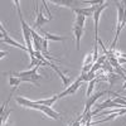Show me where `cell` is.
<instances>
[{
    "instance_id": "1",
    "label": "cell",
    "mask_w": 126,
    "mask_h": 126,
    "mask_svg": "<svg viewBox=\"0 0 126 126\" xmlns=\"http://www.w3.org/2000/svg\"><path fill=\"white\" fill-rule=\"evenodd\" d=\"M16 102L23 107H28V109H33V110H38L40 112H43L46 116L53 119V120H59V113L56 112L52 107L49 106H44V105H38L35 101H32L24 97H16Z\"/></svg>"
},
{
    "instance_id": "2",
    "label": "cell",
    "mask_w": 126,
    "mask_h": 126,
    "mask_svg": "<svg viewBox=\"0 0 126 126\" xmlns=\"http://www.w3.org/2000/svg\"><path fill=\"white\" fill-rule=\"evenodd\" d=\"M15 6H16V10H18V15H19V20H20V24H22V29H23V35H24V40H25V44H27V48H28V52H29V57H34V48H33V39H32V28L25 23V20L23 18V14H22V9H20V3L18 0L14 1Z\"/></svg>"
},
{
    "instance_id": "3",
    "label": "cell",
    "mask_w": 126,
    "mask_h": 126,
    "mask_svg": "<svg viewBox=\"0 0 126 126\" xmlns=\"http://www.w3.org/2000/svg\"><path fill=\"white\" fill-rule=\"evenodd\" d=\"M85 23H86V16L77 15L75 20V27H73V33L76 38V49L79 50L81 46V38L83 35V30H85Z\"/></svg>"
},
{
    "instance_id": "4",
    "label": "cell",
    "mask_w": 126,
    "mask_h": 126,
    "mask_svg": "<svg viewBox=\"0 0 126 126\" xmlns=\"http://www.w3.org/2000/svg\"><path fill=\"white\" fill-rule=\"evenodd\" d=\"M38 68L39 66H35L33 68H30L29 71H23V72H16V73H12L15 77H20L23 82H30V83H35V86H38V79L40 78V76L38 75Z\"/></svg>"
},
{
    "instance_id": "5",
    "label": "cell",
    "mask_w": 126,
    "mask_h": 126,
    "mask_svg": "<svg viewBox=\"0 0 126 126\" xmlns=\"http://www.w3.org/2000/svg\"><path fill=\"white\" fill-rule=\"evenodd\" d=\"M109 6V3H105V1H100L97 4V8H96V12L93 14V22H94V33H96V44L98 43V23H100V16H101V13L103 12L105 9Z\"/></svg>"
},
{
    "instance_id": "6",
    "label": "cell",
    "mask_w": 126,
    "mask_h": 126,
    "mask_svg": "<svg viewBox=\"0 0 126 126\" xmlns=\"http://www.w3.org/2000/svg\"><path fill=\"white\" fill-rule=\"evenodd\" d=\"M0 32H1V43H5V44H8V46H12V47H16V48H19V49H23V50H28V48L25 47V46H22L20 43H18V42H15L14 39H12V37H10L9 34H8V32L4 29V27L1 25L0 27Z\"/></svg>"
},
{
    "instance_id": "7",
    "label": "cell",
    "mask_w": 126,
    "mask_h": 126,
    "mask_svg": "<svg viewBox=\"0 0 126 126\" xmlns=\"http://www.w3.org/2000/svg\"><path fill=\"white\" fill-rule=\"evenodd\" d=\"M106 93H109V91H101V92H96V93L91 94L90 97H87V98H86V106H85V111H83L82 116H85V115H87L88 112H91V107L93 106L94 103H96V101H97L101 96H103V94H106Z\"/></svg>"
},
{
    "instance_id": "8",
    "label": "cell",
    "mask_w": 126,
    "mask_h": 126,
    "mask_svg": "<svg viewBox=\"0 0 126 126\" xmlns=\"http://www.w3.org/2000/svg\"><path fill=\"white\" fill-rule=\"evenodd\" d=\"M82 82H83V81H82V78H81V77H78L75 82L72 83L71 86H68V87H67L64 91H63V92H61V93L58 94V97H59V98H62V97H66V96H69V94L76 93V91H77V90L79 88V86L82 85Z\"/></svg>"
},
{
    "instance_id": "9",
    "label": "cell",
    "mask_w": 126,
    "mask_h": 126,
    "mask_svg": "<svg viewBox=\"0 0 126 126\" xmlns=\"http://www.w3.org/2000/svg\"><path fill=\"white\" fill-rule=\"evenodd\" d=\"M35 9H37V20H35V23H34V25H33V29H38V30H40L42 29V25H44V24H47L48 22H49V19H47L44 15H43V9H39V6H38V3H35Z\"/></svg>"
},
{
    "instance_id": "10",
    "label": "cell",
    "mask_w": 126,
    "mask_h": 126,
    "mask_svg": "<svg viewBox=\"0 0 126 126\" xmlns=\"http://www.w3.org/2000/svg\"><path fill=\"white\" fill-rule=\"evenodd\" d=\"M126 113V109H115V111L110 115H107V117H105L102 120H97V121H93L91 122V125H96V124H103V122H107V121H112L113 119H116L119 116H121V115Z\"/></svg>"
},
{
    "instance_id": "11",
    "label": "cell",
    "mask_w": 126,
    "mask_h": 126,
    "mask_svg": "<svg viewBox=\"0 0 126 126\" xmlns=\"http://www.w3.org/2000/svg\"><path fill=\"white\" fill-rule=\"evenodd\" d=\"M96 8H97V4H94L90 8H76L73 12H75L77 15H83V16H93L94 12H96Z\"/></svg>"
},
{
    "instance_id": "12",
    "label": "cell",
    "mask_w": 126,
    "mask_h": 126,
    "mask_svg": "<svg viewBox=\"0 0 126 126\" xmlns=\"http://www.w3.org/2000/svg\"><path fill=\"white\" fill-rule=\"evenodd\" d=\"M39 33H40V35L43 37V38H46V39H48V40H54V42H63L66 38L64 37H61V35H54V34H50V33H47V32H44V30H39Z\"/></svg>"
},
{
    "instance_id": "13",
    "label": "cell",
    "mask_w": 126,
    "mask_h": 126,
    "mask_svg": "<svg viewBox=\"0 0 126 126\" xmlns=\"http://www.w3.org/2000/svg\"><path fill=\"white\" fill-rule=\"evenodd\" d=\"M53 3H54V4H58V5H61V6H68V8H72V10H75V9H76L75 4H76V5L78 4L77 1H73V0H54Z\"/></svg>"
},
{
    "instance_id": "14",
    "label": "cell",
    "mask_w": 126,
    "mask_h": 126,
    "mask_svg": "<svg viewBox=\"0 0 126 126\" xmlns=\"http://www.w3.org/2000/svg\"><path fill=\"white\" fill-rule=\"evenodd\" d=\"M57 100H59L58 94H56V96L50 97V98H46V100H38V101H35V102H37L38 105H44V106H49V107H52V106H53V103H54Z\"/></svg>"
},
{
    "instance_id": "15",
    "label": "cell",
    "mask_w": 126,
    "mask_h": 126,
    "mask_svg": "<svg viewBox=\"0 0 126 126\" xmlns=\"http://www.w3.org/2000/svg\"><path fill=\"white\" fill-rule=\"evenodd\" d=\"M23 81H22V78L20 77H15V76H10L9 77V85L12 86V87H14V88H18V86L22 83Z\"/></svg>"
},
{
    "instance_id": "16",
    "label": "cell",
    "mask_w": 126,
    "mask_h": 126,
    "mask_svg": "<svg viewBox=\"0 0 126 126\" xmlns=\"http://www.w3.org/2000/svg\"><path fill=\"white\" fill-rule=\"evenodd\" d=\"M106 78H107L109 83H110V85L112 86L113 83L116 82V81H119V79H120L121 77H120L119 75H116V73H115V72H111V73H107V76H106Z\"/></svg>"
},
{
    "instance_id": "17",
    "label": "cell",
    "mask_w": 126,
    "mask_h": 126,
    "mask_svg": "<svg viewBox=\"0 0 126 126\" xmlns=\"http://www.w3.org/2000/svg\"><path fill=\"white\" fill-rule=\"evenodd\" d=\"M101 68H102L103 71H106L107 73H111V72H113V67L111 66V63L109 62V59H106V61H105V62L102 63Z\"/></svg>"
},
{
    "instance_id": "18",
    "label": "cell",
    "mask_w": 126,
    "mask_h": 126,
    "mask_svg": "<svg viewBox=\"0 0 126 126\" xmlns=\"http://www.w3.org/2000/svg\"><path fill=\"white\" fill-rule=\"evenodd\" d=\"M13 112V110L12 109H9V110H6L4 113H1V126H5L6 125V121H8V117H9V115Z\"/></svg>"
},
{
    "instance_id": "19",
    "label": "cell",
    "mask_w": 126,
    "mask_h": 126,
    "mask_svg": "<svg viewBox=\"0 0 126 126\" xmlns=\"http://www.w3.org/2000/svg\"><path fill=\"white\" fill-rule=\"evenodd\" d=\"M0 54H1V56H0V58H4V57L6 56V52H3V50H1V53H0Z\"/></svg>"
},
{
    "instance_id": "20",
    "label": "cell",
    "mask_w": 126,
    "mask_h": 126,
    "mask_svg": "<svg viewBox=\"0 0 126 126\" xmlns=\"http://www.w3.org/2000/svg\"><path fill=\"white\" fill-rule=\"evenodd\" d=\"M122 88H124V90H126V79H125V83H124V86H122Z\"/></svg>"
}]
</instances>
